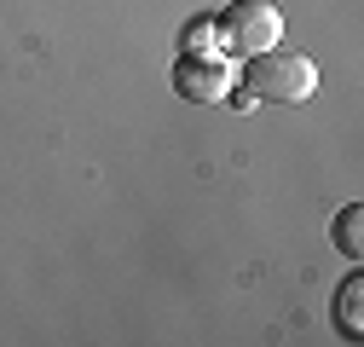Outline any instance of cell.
I'll return each mask as SVG.
<instances>
[{"label": "cell", "mask_w": 364, "mask_h": 347, "mask_svg": "<svg viewBox=\"0 0 364 347\" xmlns=\"http://www.w3.org/2000/svg\"><path fill=\"white\" fill-rule=\"evenodd\" d=\"M243 81H249V93L266 99V105H306L312 87H318V70H312V58H301V53L266 47V53L249 58Z\"/></svg>", "instance_id": "obj_1"}, {"label": "cell", "mask_w": 364, "mask_h": 347, "mask_svg": "<svg viewBox=\"0 0 364 347\" xmlns=\"http://www.w3.org/2000/svg\"><path fill=\"white\" fill-rule=\"evenodd\" d=\"M358 307H364V278H347V284L336 289V330H341V336H364Z\"/></svg>", "instance_id": "obj_5"}, {"label": "cell", "mask_w": 364, "mask_h": 347, "mask_svg": "<svg viewBox=\"0 0 364 347\" xmlns=\"http://www.w3.org/2000/svg\"><path fill=\"white\" fill-rule=\"evenodd\" d=\"M330 237H336V249L341 255H364V203H347L341 214H336V226H330Z\"/></svg>", "instance_id": "obj_4"}, {"label": "cell", "mask_w": 364, "mask_h": 347, "mask_svg": "<svg viewBox=\"0 0 364 347\" xmlns=\"http://www.w3.org/2000/svg\"><path fill=\"white\" fill-rule=\"evenodd\" d=\"M173 87L179 93H191V99H225V87H232V64L225 58H186L173 70Z\"/></svg>", "instance_id": "obj_3"}, {"label": "cell", "mask_w": 364, "mask_h": 347, "mask_svg": "<svg viewBox=\"0 0 364 347\" xmlns=\"http://www.w3.org/2000/svg\"><path fill=\"white\" fill-rule=\"evenodd\" d=\"M220 41L232 53H243V58H255V53H266V47H278V35H284V12L272 6V0H232V6L220 12Z\"/></svg>", "instance_id": "obj_2"}]
</instances>
